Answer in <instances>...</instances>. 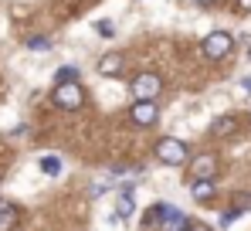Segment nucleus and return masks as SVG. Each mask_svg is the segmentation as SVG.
I'll return each mask as SVG.
<instances>
[{
	"instance_id": "nucleus-1",
	"label": "nucleus",
	"mask_w": 251,
	"mask_h": 231,
	"mask_svg": "<svg viewBox=\"0 0 251 231\" xmlns=\"http://www.w3.org/2000/svg\"><path fill=\"white\" fill-rule=\"evenodd\" d=\"M51 99H54V106H58V109H68V113H72V109H82L85 88L78 85V82H58Z\"/></svg>"
},
{
	"instance_id": "nucleus-2",
	"label": "nucleus",
	"mask_w": 251,
	"mask_h": 231,
	"mask_svg": "<svg viewBox=\"0 0 251 231\" xmlns=\"http://www.w3.org/2000/svg\"><path fill=\"white\" fill-rule=\"evenodd\" d=\"M156 156H160V163H167V167H183L187 160H190V150H187V143L183 140H160L156 143Z\"/></svg>"
},
{
	"instance_id": "nucleus-3",
	"label": "nucleus",
	"mask_w": 251,
	"mask_h": 231,
	"mask_svg": "<svg viewBox=\"0 0 251 231\" xmlns=\"http://www.w3.org/2000/svg\"><path fill=\"white\" fill-rule=\"evenodd\" d=\"M201 51L207 55L210 61H221V58H227V55L234 51V38H231L227 31H214V34H207V38H204Z\"/></svg>"
},
{
	"instance_id": "nucleus-4",
	"label": "nucleus",
	"mask_w": 251,
	"mask_h": 231,
	"mask_svg": "<svg viewBox=\"0 0 251 231\" xmlns=\"http://www.w3.org/2000/svg\"><path fill=\"white\" fill-rule=\"evenodd\" d=\"M160 88H163V78L153 75V72H139V75L129 82V92H132L136 99H156Z\"/></svg>"
},
{
	"instance_id": "nucleus-5",
	"label": "nucleus",
	"mask_w": 251,
	"mask_h": 231,
	"mask_svg": "<svg viewBox=\"0 0 251 231\" xmlns=\"http://www.w3.org/2000/svg\"><path fill=\"white\" fill-rule=\"evenodd\" d=\"M156 211H160V228L163 231H190V221L173 204H156Z\"/></svg>"
},
{
	"instance_id": "nucleus-6",
	"label": "nucleus",
	"mask_w": 251,
	"mask_h": 231,
	"mask_svg": "<svg viewBox=\"0 0 251 231\" xmlns=\"http://www.w3.org/2000/svg\"><path fill=\"white\" fill-rule=\"evenodd\" d=\"M132 122L136 126H143V129H150L156 119H160V109H156V102L153 99H136V106H132Z\"/></svg>"
},
{
	"instance_id": "nucleus-7",
	"label": "nucleus",
	"mask_w": 251,
	"mask_h": 231,
	"mask_svg": "<svg viewBox=\"0 0 251 231\" xmlns=\"http://www.w3.org/2000/svg\"><path fill=\"white\" fill-rule=\"evenodd\" d=\"M217 156L214 153H204V156H194L190 163V180H207V177H217Z\"/></svg>"
},
{
	"instance_id": "nucleus-8",
	"label": "nucleus",
	"mask_w": 251,
	"mask_h": 231,
	"mask_svg": "<svg viewBox=\"0 0 251 231\" xmlns=\"http://www.w3.org/2000/svg\"><path fill=\"white\" fill-rule=\"evenodd\" d=\"M123 65H126L123 55H119V51H109V55H102V61H99V75L116 78V75H123Z\"/></svg>"
},
{
	"instance_id": "nucleus-9",
	"label": "nucleus",
	"mask_w": 251,
	"mask_h": 231,
	"mask_svg": "<svg viewBox=\"0 0 251 231\" xmlns=\"http://www.w3.org/2000/svg\"><path fill=\"white\" fill-rule=\"evenodd\" d=\"M190 194H194V201H210L217 194V180L214 177H207V180H190Z\"/></svg>"
},
{
	"instance_id": "nucleus-10",
	"label": "nucleus",
	"mask_w": 251,
	"mask_h": 231,
	"mask_svg": "<svg viewBox=\"0 0 251 231\" xmlns=\"http://www.w3.org/2000/svg\"><path fill=\"white\" fill-rule=\"evenodd\" d=\"M17 228V207L10 201H0V231H14Z\"/></svg>"
},
{
	"instance_id": "nucleus-11",
	"label": "nucleus",
	"mask_w": 251,
	"mask_h": 231,
	"mask_svg": "<svg viewBox=\"0 0 251 231\" xmlns=\"http://www.w3.org/2000/svg\"><path fill=\"white\" fill-rule=\"evenodd\" d=\"M210 129H214V136H231V133L238 129V119H234V116H224V119H214V126H210Z\"/></svg>"
},
{
	"instance_id": "nucleus-12",
	"label": "nucleus",
	"mask_w": 251,
	"mask_h": 231,
	"mask_svg": "<svg viewBox=\"0 0 251 231\" xmlns=\"http://www.w3.org/2000/svg\"><path fill=\"white\" fill-rule=\"evenodd\" d=\"M116 214H119V218H132V197H129V191L126 194H119V201H116Z\"/></svg>"
},
{
	"instance_id": "nucleus-13",
	"label": "nucleus",
	"mask_w": 251,
	"mask_h": 231,
	"mask_svg": "<svg viewBox=\"0 0 251 231\" xmlns=\"http://www.w3.org/2000/svg\"><path fill=\"white\" fill-rule=\"evenodd\" d=\"M41 170L48 177H58V173H61V160H58V156H41Z\"/></svg>"
},
{
	"instance_id": "nucleus-14",
	"label": "nucleus",
	"mask_w": 251,
	"mask_h": 231,
	"mask_svg": "<svg viewBox=\"0 0 251 231\" xmlns=\"http://www.w3.org/2000/svg\"><path fill=\"white\" fill-rule=\"evenodd\" d=\"M58 82H78V68H75V65L58 68V72H54V85H58Z\"/></svg>"
},
{
	"instance_id": "nucleus-15",
	"label": "nucleus",
	"mask_w": 251,
	"mask_h": 231,
	"mask_svg": "<svg viewBox=\"0 0 251 231\" xmlns=\"http://www.w3.org/2000/svg\"><path fill=\"white\" fill-rule=\"evenodd\" d=\"M27 48H31V51H48L51 41H48V38H31V41H27Z\"/></svg>"
},
{
	"instance_id": "nucleus-16",
	"label": "nucleus",
	"mask_w": 251,
	"mask_h": 231,
	"mask_svg": "<svg viewBox=\"0 0 251 231\" xmlns=\"http://www.w3.org/2000/svg\"><path fill=\"white\" fill-rule=\"evenodd\" d=\"M238 214H241V207H231L227 214H221V228H227V225H231V221H234Z\"/></svg>"
},
{
	"instance_id": "nucleus-17",
	"label": "nucleus",
	"mask_w": 251,
	"mask_h": 231,
	"mask_svg": "<svg viewBox=\"0 0 251 231\" xmlns=\"http://www.w3.org/2000/svg\"><path fill=\"white\" fill-rule=\"evenodd\" d=\"M95 31H99V34H105V38H112V34H116V28H112V24H105V21H102V24H95Z\"/></svg>"
},
{
	"instance_id": "nucleus-18",
	"label": "nucleus",
	"mask_w": 251,
	"mask_h": 231,
	"mask_svg": "<svg viewBox=\"0 0 251 231\" xmlns=\"http://www.w3.org/2000/svg\"><path fill=\"white\" fill-rule=\"evenodd\" d=\"M234 207H241V211H248V207H251V197H245V194H238V197H234Z\"/></svg>"
},
{
	"instance_id": "nucleus-19",
	"label": "nucleus",
	"mask_w": 251,
	"mask_h": 231,
	"mask_svg": "<svg viewBox=\"0 0 251 231\" xmlns=\"http://www.w3.org/2000/svg\"><path fill=\"white\" fill-rule=\"evenodd\" d=\"M238 7H241V10H248V14H251V0H238Z\"/></svg>"
},
{
	"instance_id": "nucleus-20",
	"label": "nucleus",
	"mask_w": 251,
	"mask_h": 231,
	"mask_svg": "<svg viewBox=\"0 0 251 231\" xmlns=\"http://www.w3.org/2000/svg\"><path fill=\"white\" fill-rule=\"evenodd\" d=\"M241 88H245V92L251 95V78H241Z\"/></svg>"
},
{
	"instance_id": "nucleus-21",
	"label": "nucleus",
	"mask_w": 251,
	"mask_h": 231,
	"mask_svg": "<svg viewBox=\"0 0 251 231\" xmlns=\"http://www.w3.org/2000/svg\"><path fill=\"white\" fill-rule=\"evenodd\" d=\"M190 231H210V228H207V225H194Z\"/></svg>"
},
{
	"instance_id": "nucleus-22",
	"label": "nucleus",
	"mask_w": 251,
	"mask_h": 231,
	"mask_svg": "<svg viewBox=\"0 0 251 231\" xmlns=\"http://www.w3.org/2000/svg\"><path fill=\"white\" fill-rule=\"evenodd\" d=\"M197 3H201V7H210V3H214V0H197Z\"/></svg>"
},
{
	"instance_id": "nucleus-23",
	"label": "nucleus",
	"mask_w": 251,
	"mask_h": 231,
	"mask_svg": "<svg viewBox=\"0 0 251 231\" xmlns=\"http://www.w3.org/2000/svg\"><path fill=\"white\" fill-rule=\"evenodd\" d=\"M248 58H251V48H248Z\"/></svg>"
}]
</instances>
